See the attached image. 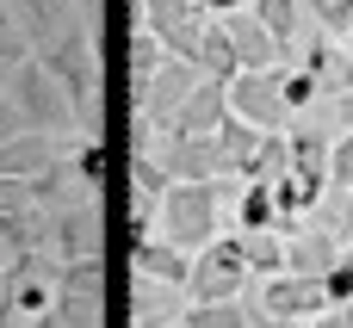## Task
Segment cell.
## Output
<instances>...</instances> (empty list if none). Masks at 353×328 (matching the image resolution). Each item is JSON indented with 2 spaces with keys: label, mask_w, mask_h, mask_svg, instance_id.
I'll return each mask as SVG.
<instances>
[{
  "label": "cell",
  "mask_w": 353,
  "mask_h": 328,
  "mask_svg": "<svg viewBox=\"0 0 353 328\" xmlns=\"http://www.w3.org/2000/svg\"><path fill=\"white\" fill-rule=\"evenodd\" d=\"M217 217H223V180H174L155 205V223L174 248H205L217 236Z\"/></svg>",
  "instance_id": "cell-1"
},
{
  "label": "cell",
  "mask_w": 353,
  "mask_h": 328,
  "mask_svg": "<svg viewBox=\"0 0 353 328\" xmlns=\"http://www.w3.org/2000/svg\"><path fill=\"white\" fill-rule=\"evenodd\" d=\"M6 93H12L19 118H25L31 130H50V136H74V130H81V124H74V105H68V93H62V81H56V74L37 62V56L12 62Z\"/></svg>",
  "instance_id": "cell-2"
},
{
  "label": "cell",
  "mask_w": 353,
  "mask_h": 328,
  "mask_svg": "<svg viewBox=\"0 0 353 328\" xmlns=\"http://www.w3.org/2000/svg\"><path fill=\"white\" fill-rule=\"evenodd\" d=\"M248 248L242 236H211L205 248H192V267H186V291L192 298H242L248 291Z\"/></svg>",
  "instance_id": "cell-3"
},
{
  "label": "cell",
  "mask_w": 353,
  "mask_h": 328,
  "mask_svg": "<svg viewBox=\"0 0 353 328\" xmlns=\"http://www.w3.org/2000/svg\"><path fill=\"white\" fill-rule=\"evenodd\" d=\"M50 310H56L68 328H99V322H105V267H99V254H87V260H62Z\"/></svg>",
  "instance_id": "cell-4"
},
{
  "label": "cell",
  "mask_w": 353,
  "mask_h": 328,
  "mask_svg": "<svg viewBox=\"0 0 353 328\" xmlns=\"http://www.w3.org/2000/svg\"><path fill=\"white\" fill-rule=\"evenodd\" d=\"M205 19H211V12H205L199 0H137V25H149L155 43H161L168 56H180V62H192V68H199Z\"/></svg>",
  "instance_id": "cell-5"
},
{
  "label": "cell",
  "mask_w": 353,
  "mask_h": 328,
  "mask_svg": "<svg viewBox=\"0 0 353 328\" xmlns=\"http://www.w3.org/2000/svg\"><path fill=\"white\" fill-rule=\"evenodd\" d=\"M223 93H230V112L236 118H248L254 130H285V93H279V68H236L230 81H223Z\"/></svg>",
  "instance_id": "cell-6"
},
{
  "label": "cell",
  "mask_w": 353,
  "mask_h": 328,
  "mask_svg": "<svg viewBox=\"0 0 353 328\" xmlns=\"http://www.w3.org/2000/svg\"><path fill=\"white\" fill-rule=\"evenodd\" d=\"M6 6H12V19H19V31L31 37V50L62 43V37H74V31H93L87 0H6Z\"/></svg>",
  "instance_id": "cell-7"
},
{
  "label": "cell",
  "mask_w": 353,
  "mask_h": 328,
  "mask_svg": "<svg viewBox=\"0 0 353 328\" xmlns=\"http://www.w3.org/2000/svg\"><path fill=\"white\" fill-rule=\"evenodd\" d=\"M254 310L310 322L316 310H329V298H323V279H316V273H292V267H279V273L261 279V304H254Z\"/></svg>",
  "instance_id": "cell-8"
},
{
  "label": "cell",
  "mask_w": 353,
  "mask_h": 328,
  "mask_svg": "<svg viewBox=\"0 0 353 328\" xmlns=\"http://www.w3.org/2000/svg\"><path fill=\"white\" fill-rule=\"evenodd\" d=\"M50 248L62 254V260H87V254H99V205L93 198H62L56 211H50Z\"/></svg>",
  "instance_id": "cell-9"
},
{
  "label": "cell",
  "mask_w": 353,
  "mask_h": 328,
  "mask_svg": "<svg viewBox=\"0 0 353 328\" xmlns=\"http://www.w3.org/2000/svg\"><path fill=\"white\" fill-rule=\"evenodd\" d=\"M56 273H62V267H56L43 248L12 254V260H6V279H12V316H43L50 298H56Z\"/></svg>",
  "instance_id": "cell-10"
},
{
  "label": "cell",
  "mask_w": 353,
  "mask_h": 328,
  "mask_svg": "<svg viewBox=\"0 0 353 328\" xmlns=\"http://www.w3.org/2000/svg\"><path fill=\"white\" fill-rule=\"evenodd\" d=\"M223 112H230V93H223V81L199 74V81H192V93L174 105V118H168L155 136H211V130L223 124Z\"/></svg>",
  "instance_id": "cell-11"
},
{
  "label": "cell",
  "mask_w": 353,
  "mask_h": 328,
  "mask_svg": "<svg viewBox=\"0 0 353 328\" xmlns=\"http://www.w3.org/2000/svg\"><path fill=\"white\" fill-rule=\"evenodd\" d=\"M186 267H192V254L174 248L168 236H137V242H130V273H137V279H155V285L186 291Z\"/></svg>",
  "instance_id": "cell-12"
},
{
  "label": "cell",
  "mask_w": 353,
  "mask_h": 328,
  "mask_svg": "<svg viewBox=\"0 0 353 328\" xmlns=\"http://www.w3.org/2000/svg\"><path fill=\"white\" fill-rule=\"evenodd\" d=\"M223 31H230V43H236V62L242 68H279V43H273V31L248 12V6H236V12H223Z\"/></svg>",
  "instance_id": "cell-13"
},
{
  "label": "cell",
  "mask_w": 353,
  "mask_h": 328,
  "mask_svg": "<svg viewBox=\"0 0 353 328\" xmlns=\"http://www.w3.org/2000/svg\"><path fill=\"white\" fill-rule=\"evenodd\" d=\"M50 161H62V136H50V130H19L12 143H0V174H12V180L43 174Z\"/></svg>",
  "instance_id": "cell-14"
},
{
  "label": "cell",
  "mask_w": 353,
  "mask_h": 328,
  "mask_svg": "<svg viewBox=\"0 0 353 328\" xmlns=\"http://www.w3.org/2000/svg\"><path fill=\"white\" fill-rule=\"evenodd\" d=\"M341 254H347V242L329 236V229H304V236L285 242V267H292V273H316V279H323Z\"/></svg>",
  "instance_id": "cell-15"
},
{
  "label": "cell",
  "mask_w": 353,
  "mask_h": 328,
  "mask_svg": "<svg viewBox=\"0 0 353 328\" xmlns=\"http://www.w3.org/2000/svg\"><path fill=\"white\" fill-rule=\"evenodd\" d=\"M254 304L248 298H192V310L180 316L186 328H254Z\"/></svg>",
  "instance_id": "cell-16"
},
{
  "label": "cell",
  "mask_w": 353,
  "mask_h": 328,
  "mask_svg": "<svg viewBox=\"0 0 353 328\" xmlns=\"http://www.w3.org/2000/svg\"><path fill=\"white\" fill-rule=\"evenodd\" d=\"M261 136H267V130H254L248 118L223 112V124H217V149H223V161H230V174H236V180H242V174H248V161L261 155Z\"/></svg>",
  "instance_id": "cell-17"
},
{
  "label": "cell",
  "mask_w": 353,
  "mask_h": 328,
  "mask_svg": "<svg viewBox=\"0 0 353 328\" xmlns=\"http://www.w3.org/2000/svg\"><path fill=\"white\" fill-rule=\"evenodd\" d=\"M168 186H174V174H168L149 149H137V155H130V192H137V198H130V211H149V217H155V205H161V192H168Z\"/></svg>",
  "instance_id": "cell-18"
},
{
  "label": "cell",
  "mask_w": 353,
  "mask_h": 328,
  "mask_svg": "<svg viewBox=\"0 0 353 328\" xmlns=\"http://www.w3.org/2000/svg\"><path fill=\"white\" fill-rule=\"evenodd\" d=\"M285 149H292V174H304V180H316V186H329V136L323 130H292L285 136Z\"/></svg>",
  "instance_id": "cell-19"
},
{
  "label": "cell",
  "mask_w": 353,
  "mask_h": 328,
  "mask_svg": "<svg viewBox=\"0 0 353 328\" xmlns=\"http://www.w3.org/2000/svg\"><path fill=\"white\" fill-rule=\"evenodd\" d=\"M242 62H236V43H230V31H223V19H205V37H199V74H211V81H230Z\"/></svg>",
  "instance_id": "cell-20"
},
{
  "label": "cell",
  "mask_w": 353,
  "mask_h": 328,
  "mask_svg": "<svg viewBox=\"0 0 353 328\" xmlns=\"http://www.w3.org/2000/svg\"><path fill=\"white\" fill-rule=\"evenodd\" d=\"M236 223H242V236H254V229H279V205H273V186H267V180H248V186H242V198H236Z\"/></svg>",
  "instance_id": "cell-21"
},
{
  "label": "cell",
  "mask_w": 353,
  "mask_h": 328,
  "mask_svg": "<svg viewBox=\"0 0 353 328\" xmlns=\"http://www.w3.org/2000/svg\"><path fill=\"white\" fill-rule=\"evenodd\" d=\"M248 12L273 31V43L279 50H292L298 43V25H304V0H248Z\"/></svg>",
  "instance_id": "cell-22"
},
{
  "label": "cell",
  "mask_w": 353,
  "mask_h": 328,
  "mask_svg": "<svg viewBox=\"0 0 353 328\" xmlns=\"http://www.w3.org/2000/svg\"><path fill=\"white\" fill-rule=\"evenodd\" d=\"M124 50H130V93H143V81H149V74H155V68L168 62V50L155 43V31H149V25H137Z\"/></svg>",
  "instance_id": "cell-23"
},
{
  "label": "cell",
  "mask_w": 353,
  "mask_h": 328,
  "mask_svg": "<svg viewBox=\"0 0 353 328\" xmlns=\"http://www.w3.org/2000/svg\"><path fill=\"white\" fill-rule=\"evenodd\" d=\"M242 248H248V273H279L285 267V242H279V229H254V236H242Z\"/></svg>",
  "instance_id": "cell-24"
},
{
  "label": "cell",
  "mask_w": 353,
  "mask_h": 328,
  "mask_svg": "<svg viewBox=\"0 0 353 328\" xmlns=\"http://www.w3.org/2000/svg\"><path fill=\"white\" fill-rule=\"evenodd\" d=\"M279 93H285V112H304V105H316V74L310 68H279Z\"/></svg>",
  "instance_id": "cell-25"
},
{
  "label": "cell",
  "mask_w": 353,
  "mask_h": 328,
  "mask_svg": "<svg viewBox=\"0 0 353 328\" xmlns=\"http://www.w3.org/2000/svg\"><path fill=\"white\" fill-rule=\"evenodd\" d=\"M329 186L353 192V112H347V130L329 143Z\"/></svg>",
  "instance_id": "cell-26"
},
{
  "label": "cell",
  "mask_w": 353,
  "mask_h": 328,
  "mask_svg": "<svg viewBox=\"0 0 353 328\" xmlns=\"http://www.w3.org/2000/svg\"><path fill=\"white\" fill-rule=\"evenodd\" d=\"M304 12L335 37H347V25H353V0H304Z\"/></svg>",
  "instance_id": "cell-27"
},
{
  "label": "cell",
  "mask_w": 353,
  "mask_h": 328,
  "mask_svg": "<svg viewBox=\"0 0 353 328\" xmlns=\"http://www.w3.org/2000/svg\"><path fill=\"white\" fill-rule=\"evenodd\" d=\"M31 56V37L19 31V19H12V6L0 0V62H25Z\"/></svg>",
  "instance_id": "cell-28"
},
{
  "label": "cell",
  "mask_w": 353,
  "mask_h": 328,
  "mask_svg": "<svg viewBox=\"0 0 353 328\" xmlns=\"http://www.w3.org/2000/svg\"><path fill=\"white\" fill-rule=\"evenodd\" d=\"M323 298H329V310H341V304L353 298V254H341V260L323 273Z\"/></svg>",
  "instance_id": "cell-29"
},
{
  "label": "cell",
  "mask_w": 353,
  "mask_h": 328,
  "mask_svg": "<svg viewBox=\"0 0 353 328\" xmlns=\"http://www.w3.org/2000/svg\"><path fill=\"white\" fill-rule=\"evenodd\" d=\"M19 130H31V124L19 118V105H12V93H0V143H12Z\"/></svg>",
  "instance_id": "cell-30"
},
{
  "label": "cell",
  "mask_w": 353,
  "mask_h": 328,
  "mask_svg": "<svg viewBox=\"0 0 353 328\" xmlns=\"http://www.w3.org/2000/svg\"><path fill=\"white\" fill-rule=\"evenodd\" d=\"M304 328H353V322H347V310H316Z\"/></svg>",
  "instance_id": "cell-31"
},
{
  "label": "cell",
  "mask_w": 353,
  "mask_h": 328,
  "mask_svg": "<svg viewBox=\"0 0 353 328\" xmlns=\"http://www.w3.org/2000/svg\"><path fill=\"white\" fill-rule=\"evenodd\" d=\"M6 316H12V279H6V267H0V328H6Z\"/></svg>",
  "instance_id": "cell-32"
},
{
  "label": "cell",
  "mask_w": 353,
  "mask_h": 328,
  "mask_svg": "<svg viewBox=\"0 0 353 328\" xmlns=\"http://www.w3.org/2000/svg\"><path fill=\"white\" fill-rule=\"evenodd\" d=\"M199 6H205L211 19H223V12H236V6H248V0H199Z\"/></svg>",
  "instance_id": "cell-33"
},
{
  "label": "cell",
  "mask_w": 353,
  "mask_h": 328,
  "mask_svg": "<svg viewBox=\"0 0 353 328\" xmlns=\"http://www.w3.org/2000/svg\"><path fill=\"white\" fill-rule=\"evenodd\" d=\"M254 328H304V322H292V316H267V310H261V316H254Z\"/></svg>",
  "instance_id": "cell-34"
},
{
  "label": "cell",
  "mask_w": 353,
  "mask_h": 328,
  "mask_svg": "<svg viewBox=\"0 0 353 328\" xmlns=\"http://www.w3.org/2000/svg\"><path fill=\"white\" fill-rule=\"evenodd\" d=\"M25 322H31V328H68L62 316H56V310H43V316H25Z\"/></svg>",
  "instance_id": "cell-35"
},
{
  "label": "cell",
  "mask_w": 353,
  "mask_h": 328,
  "mask_svg": "<svg viewBox=\"0 0 353 328\" xmlns=\"http://www.w3.org/2000/svg\"><path fill=\"white\" fill-rule=\"evenodd\" d=\"M6 81H12V62H0V93H6Z\"/></svg>",
  "instance_id": "cell-36"
},
{
  "label": "cell",
  "mask_w": 353,
  "mask_h": 328,
  "mask_svg": "<svg viewBox=\"0 0 353 328\" xmlns=\"http://www.w3.org/2000/svg\"><path fill=\"white\" fill-rule=\"evenodd\" d=\"M347 62H353V25H347Z\"/></svg>",
  "instance_id": "cell-37"
},
{
  "label": "cell",
  "mask_w": 353,
  "mask_h": 328,
  "mask_svg": "<svg viewBox=\"0 0 353 328\" xmlns=\"http://www.w3.org/2000/svg\"><path fill=\"white\" fill-rule=\"evenodd\" d=\"M341 99H347V112H353V87H347V93H341Z\"/></svg>",
  "instance_id": "cell-38"
},
{
  "label": "cell",
  "mask_w": 353,
  "mask_h": 328,
  "mask_svg": "<svg viewBox=\"0 0 353 328\" xmlns=\"http://www.w3.org/2000/svg\"><path fill=\"white\" fill-rule=\"evenodd\" d=\"M161 328H186V322H161Z\"/></svg>",
  "instance_id": "cell-39"
},
{
  "label": "cell",
  "mask_w": 353,
  "mask_h": 328,
  "mask_svg": "<svg viewBox=\"0 0 353 328\" xmlns=\"http://www.w3.org/2000/svg\"><path fill=\"white\" fill-rule=\"evenodd\" d=\"M347 254H353V236H347Z\"/></svg>",
  "instance_id": "cell-40"
}]
</instances>
